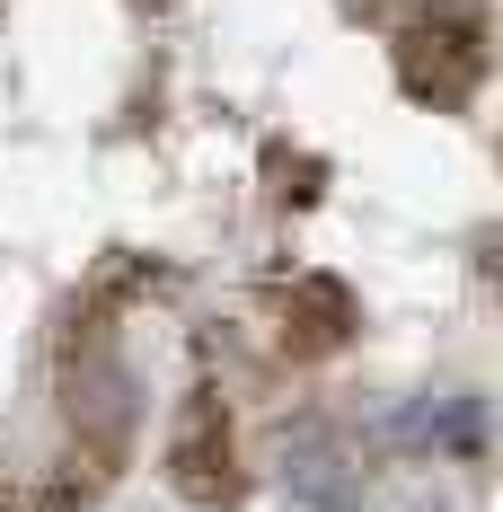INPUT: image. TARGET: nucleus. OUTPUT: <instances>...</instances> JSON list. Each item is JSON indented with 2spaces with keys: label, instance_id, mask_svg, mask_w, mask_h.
<instances>
[{
  "label": "nucleus",
  "instance_id": "f257e3e1",
  "mask_svg": "<svg viewBox=\"0 0 503 512\" xmlns=\"http://www.w3.org/2000/svg\"><path fill=\"white\" fill-rule=\"evenodd\" d=\"M53 424L80 442V460L115 468L133 451V424H142V371L133 354L106 336V327H80L53 345Z\"/></svg>",
  "mask_w": 503,
  "mask_h": 512
},
{
  "label": "nucleus",
  "instance_id": "f03ea898",
  "mask_svg": "<svg viewBox=\"0 0 503 512\" xmlns=\"http://www.w3.org/2000/svg\"><path fill=\"white\" fill-rule=\"evenodd\" d=\"M168 486H177V504L195 512H230L239 504V442H230V407L195 389L177 424H168Z\"/></svg>",
  "mask_w": 503,
  "mask_h": 512
},
{
  "label": "nucleus",
  "instance_id": "7ed1b4c3",
  "mask_svg": "<svg viewBox=\"0 0 503 512\" xmlns=\"http://www.w3.org/2000/svg\"><path fill=\"white\" fill-rule=\"evenodd\" d=\"M283 486H292L301 512H362V495H371L362 442H353L336 415H301L283 433Z\"/></svg>",
  "mask_w": 503,
  "mask_h": 512
},
{
  "label": "nucleus",
  "instance_id": "20e7f679",
  "mask_svg": "<svg viewBox=\"0 0 503 512\" xmlns=\"http://www.w3.org/2000/svg\"><path fill=\"white\" fill-rule=\"evenodd\" d=\"M406 89H433V98H468L477 89V71H486V18H442V9H424L415 27H406Z\"/></svg>",
  "mask_w": 503,
  "mask_h": 512
},
{
  "label": "nucleus",
  "instance_id": "39448f33",
  "mask_svg": "<svg viewBox=\"0 0 503 512\" xmlns=\"http://www.w3.org/2000/svg\"><path fill=\"white\" fill-rule=\"evenodd\" d=\"M283 309H301V336H283V345H301V354H327V345L345 336V318H353V301H345L336 274H301Z\"/></svg>",
  "mask_w": 503,
  "mask_h": 512
}]
</instances>
